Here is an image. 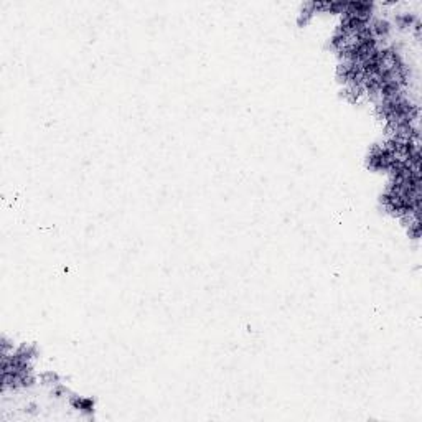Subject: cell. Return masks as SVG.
Wrapping results in <instances>:
<instances>
[{"label": "cell", "mask_w": 422, "mask_h": 422, "mask_svg": "<svg viewBox=\"0 0 422 422\" xmlns=\"http://www.w3.org/2000/svg\"><path fill=\"white\" fill-rule=\"evenodd\" d=\"M71 406L75 407L78 411H83V412H92L94 411V402L89 397H81V396H73L71 399Z\"/></svg>", "instance_id": "1"}]
</instances>
